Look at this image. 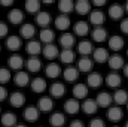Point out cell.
<instances>
[{
	"mask_svg": "<svg viewBox=\"0 0 128 127\" xmlns=\"http://www.w3.org/2000/svg\"><path fill=\"white\" fill-rule=\"evenodd\" d=\"M37 118H39V109H37V106L30 105V106H27L24 109V120L26 121L34 123V121H37Z\"/></svg>",
	"mask_w": 128,
	"mask_h": 127,
	"instance_id": "cell-1",
	"label": "cell"
},
{
	"mask_svg": "<svg viewBox=\"0 0 128 127\" xmlns=\"http://www.w3.org/2000/svg\"><path fill=\"white\" fill-rule=\"evenodd\" d=\"M80 108H82V111H84L85 114H88V115H91V114H96L97 109H98V106H97V102L94 100V99H85V100L82 102Z\"/></svg>",
	"mask_w": 128,
	"mask_h": 127,
	"instance_id": "cell-2",
	"label": "cell"
},
{
	"mask_svg": "<svg viewBox=\"0 0 128 127\" xmlns=\"http://www.w3.org/2000/svg\"><path fill=\"white\" fill-rule=\"evenodd\" d=\"M109 60V52L106 48H97L92 52V61H97V63H106Z\"/></svg>",
	"mask_w": 128,
	"mask_h": 127,
	"instance_id": "cell-3",
	"label": "cell"
},
{
	"mask_svg": "<svg viewBox=\"0 0 128 127\" xmlns=\"http://www.w3.org/2000/svg\"><path fill=\"white\" fill-rule=\"evenodd\" d=\"M72 93H73V99H76V100H79V99H86V96H88V87L85 85V84H76L74 87H73V90H72Z\"/></svg>",
	"mask_w": 128,
	"mask_h": 127,
	"instance_id": "cell-4",
	"label": "cell"
},
{
	"mask_svg": "<svg viewBox=\"0 0 128 127\" xmlns=\"http://www.w3.org/2000/svg\"><path fill=\"white\" fill-rule=\"evenodd\" d=\"M74 11H76L79 15L91 14V3H90L88 0H78L76 5H74Z\"/></svg>",
	"mask_w": 128,
	"mask_h": 127,
	"instance_id": "cell-5",
	"label": "cell"
},
{
	"mask_svg": "<svg viewBox=\"0 0 128 127\" xmlns=\"http://www.w3.org/2000/svg\"><path fill=\"white\" fill-rule=\"evenodd\" d=\"M8 18H9V21L12 23V24H21L22 21H24V12L21 11V9H18V8H15V9H12L9 14H8Z\"/></svg>",
	"mask_w": 128,
	"mask_h": 127,
	"instance_id": "cell-6",
	"label": "cell"
},
{
	"mask_svg": "<svg viewBox=\"0 0 128 127\" xmlns=\"http://www.w3.org/2000/svg\"><path fill=\"white\" fill-rule=\"evenodd\" d=\"M36 24L39 27H43V29H48V26L51 24V15L49 12L43 11V12H39L36 15Z\"/></svg>",
	"mask_w": 128,
	"mask_h": 127,
	"instance_id": "cell-7",
	"label": "cell"
},
{
	"mask_svg": "<svg viewBox=\"0 0 128 127\" xmlns=\"http://www.w3.org/2000/svg\"><path fill=\"white\" fill-rule=\"evenodd\" d=\"M42 52H43V55H45L48 60H54V58L60 57V51H58V48H57L54 43H48V45L42 49Z\"/></svg>",
	"mask_w": 128,
	"mask_h": 127,
	"instance_id": "cell-8",
	"label": "cell"
},
{
	"mask_svg": "<svg viewBox=\"0 0 128 127\" xmlns=\"http://www.w3.org/2000/svg\"><path fill=\"white\" fill-rule=\"evenodd\" d=\"M37 109L42 112H49L54 109V102L51 97H40L37 102Z\"/></svg>",
	"mask_w": 128,
	"mask_h": 127,
	"instance_id": "cell-9",
	"label": "cell"
},
{
	"mask_svg": "<svg viewBox=\"0 0 128 127\" xmlns=\"http://www.w3.org/2000/svg\"><path fill=\"white\" fill-rule=\"evenodd\" d=\"M79 109H80V103H79L76 99H68V100L64 103V111H66L67 114H70V115L78 114Z\"/></svg>",
	"mask_w": 128,
	"mask_h": 127,
	"instance_id": "cell-10",
	"label": "cell"
},
{
	"mask_svg": "<svg viewBox=\"0 0 128 127\" xmlns=\"http://www.w3.org/2000/svg\"><path fill=\"white\" fill-rule=\"evenodd\" d=\"M90 23L96 27H101V24L104 23V14L100 9H94L90 14Z\"/></svg>",
	"mask_w": 128,
	"mask_h": 127,
	"instance_id": "cell-11",
	"label": "cell"
},
{
	"mask_svg": "<svg viewBox=\"0 0 128 127\" xmlns=\"http://www.w3.org/2000/svg\"><path fill=\"white\" fill-rule=\"evenodd\" d=\"M49 93L52 97H55V99H60V97H63L66 94V87H64L63 82H54L51 87H49Z\"/></svg>",
	"mask_w": 128,
	"mask_h": 127,
	"instance_id": "cell-12",
	"label": "cell"
},
{
	"mask_svg": "<svg viewBox=\"0 0 128 127\" xmlns=\"http://www.w3.org/2000/svg\"><path fill=\"white\" fill-rule=\"evenodd\" d=\"M107 118L112 121V123H118L122 120V109L119 106H112L107 109Z\"/></svg>",
	"mask_w": 128,
	"mask_h": 127,
	"instance_id": "cell-13",
	"label": "cell"
},
{
	"mask_svg": "<svg viewBox=\"0 0 128 127\" xmlns=\"http://www.w3.org/2000/svg\"><path fill=\"white\" fill-rule=\"evenodd\" d=\"M86 84H88V87H91V88H97V87H100V85L103 84V76H101L100 73H97V72H92V73L88 75Z\"/></svg>",
	"mask_w": 128,
	"mask_h": 127,
	"instance_id": "cell-14",
	"label": "cell"
},
{
	"mask_svg": "<svg viewBox=\"0 0 128 127\" xmlns=\"http://www.w3.org/2000/svg\"><path fill=\"white\" fill-rule=\"evenodd\" d=\"M92 48H94V46H92V43H91L90 40H82V42L78 43V52L82 54L84 57H88L91 52H94Z\"/></svg>",
	"mask_w": 128,
	"mask_h": 127,
	"instance_id": "cell-15",
	"label": "cell"
},
{
	"mask_svg": "<svg viewBox=\"0 0 128 127\" xmlns=\"http://www.w3.org/2000/svg\"><path fill=\"white\" fill-rule=\"evenodd\" d=\"M45 73L48 78H58L61 75V67L57 63H49L45 67Z\"/></svg>",
	"mask_w": 128,
	"mask_h": 127,
	"instance_id": "cell-16",
	"label": "cell"
},
{
	"mask_svg": "<svg viewBox=\"0 0 128 127\" xmlns=\"http://www.w3.org/2000/svg\"><path fill=\"white\" fill-rule=\"evenodd\" d=\"M42 49H43V48L40 46V42H37V40H28L27 45H26V51H27L32 57H36L37 54H40Z\"/></svg>",
	"mask_w": 128,
	"mask_h": 127,
	"instance_id": "cell-17",
	"label": "cell"
},
{
	"mask_svg": "<svg viewBox=\"0 0 128 127\" xmlns=\"http://www.w3.org/2000/svg\"><path fill=\"white\" fill-rule=\"evenodd\" d=\"M6 46H8V49H10V51H18V49L22 46V40H21V37H18V36H9V37L6 39Z\"/></svg>",
	"mask_w": 128,
	"mask_h": 127,
	"instance_id": "cell-18",
	"label": "cell"
},
{
	"mask_svg": "<svg viewBox=\"0 0 128 127\" xmlns=\"http://www.w3.org/2000/svg\"><path fill=\"white\" fill-rule=\"evenodd\" d=\"M109 48L112 51H121L124 48V39L118 34H113L110 39H109Z\"/></svg>",
	"mask_w": 128,
	"mask_h": 127,
	"instance_id": "cell-19",
	"label": "cell"
},
{
	"mask_svg": "<svg viewBox=\"0 0 128 127\" xmlns=\"http://www.w3.org/2000/svg\"><path fill=\"white\" fill-rule=\"evenodd\" d=\"M78 78H79V70H78V67L68 66V67L64 69V79H66L67 82H74Z\"/></svg>",
	"mask_w": 128,
	"mask_h": 127,
	"instance_id": "cell-20",
	"label": "cell"
},
{
	"mask_svg": "<svg viewBox=\"0 0 128 127\" xmlns=\"http://www.w3.org/2000/svg\"><path fill=\"white\" fill-rule=\"evenodd\" d=\"M20 34L24 37V39H28V40H32L33 37H34V34H36V29H34V26L33 24H22L21 26V30H20Z\"/></svg>",
	"mask_w": 128,
	"mask_h": 127,
	"instance_id": "cell-21",
	"label": "cell"
},
{
	"mask_svg": "<svg viewBox=\"0 0 128 127\" xmlns=\"http://www.w3.org/2000/svg\"><path fill=\"white\" fill-rule=\"evenodd\" d=\"M9 100H10V105L14 108H20V106H22L26 103V96L22 93H20V91H14L9 97Z\"/></svg>",
	"mask_w": 128,
	"mask_h": 127,
	"instance_id": "cell-22",
	"label": "cell"
},
{
	"mask_svg": "<svg viewBox=\"0 0 128 127\" xmlns=\"http://www.w3.org/2000/svg\"><path fill=\"white\" fill-rule=\"evenodd\" d=\"M49 124L52 127H63L66 124V117L61 112H54L49 117Z\"/></svg>",
	"mask_w": 128,
	"mask_h": 127,
	"instance_id": "cell-23",
	"label": "cell"
},
{
	"mask_svg": "<svg viewBox=\"0 0 128 127\" xmlns=\"http://www.w3.org/2000/svg\"><path fill=\"white\" fill-rule=\"evenodd\" d=\"M96 102H97V106L107 108V106H110V103H112V96L109 94L107 91H101L100 94L97 96Z\"/></svg>",
	"mask_w": 128,
	"mask_h": 127,
	"instance_id": "cell-24",
	"label": "cell"
},
{
	"mask_svg": "<svg viewBox=\"0 0 128 127\" xmlns=\"http://www.w3.org/2000/svg\"><path fill=\"white\" fill-rule=\"evenodd\" d=\"M107 63H109V67H110V69H113V70H118V69L124 67V58H122L119 54H113L112 57H109Z\"/></svg>",
	"mask_w": 128,
	"mask_h": 127,
	"instance_id": "cell-25",
	"label": "cell"
},
{
	"mask_svg": "<svg viewBox=\"0 0 128 127\" xmlns=\"http://www.w3.org/2000/svg\"><path fill=\"white\" fill-rule=\"evenodd\" d=\"M92 66H94V61H92L90 57H82V58L78 61V70L88 73V72L92 69Z\"/></svg>",
	"mask_w": 128,
	"mask_h": 127,
	"instance_id": "cell-26",
	"label": "cell"
},
{
	"mask_svg": "<svg viewBox=\"0 0 128 127\" xmlns=\"http://www.w3.org/2000/svg\"><path fill=\"white\" fill-rule=\"evenodd\" d=\"M74 9V3L72 0H61L58 3V11L61 12V15H68L70 12H73Z\"/></svg>",
	"mask_w": 128,
	"mask_h": 127,
	"instance_id": "cell-27",
	"label": "cell"
},
{
	"mask_svg": "<svg viewBox=\"0 0 128 127\" xmlns=\"http://www.w3.org/2000/svg\"><path fill=\"white\" fill-rule=\"evenodd\" d=\"M60 45L64 49H70L74 45V36L72 33H63V36L60 37Z\"/></svg>",
	"mask_w": 128,
	"mask_h": 127,
	"instance_id": "cell-28",
	"label": "cell"
},
{
	"mask_svg": "<svg viewBox=\"0 0 128 127\" xmlns=\"http://www.w3.org/2000/svg\"><path fill=\"white\" fill-rule=\"evenodd\" d=\"M8 61H9V67L14 69V70H20V69L24 66V58H22L21 55H18V54L10 55Z\"/></svg>",
	"mask_w": 128,
	"mask_h": 127,
	"instance_id": "cell-29",
	"label": "cell"
},
{
	"mask_svg": "<svg viewBox=\"0 0 128 127\" xmlns=\"http://www.w3.org/2000/svg\"><path fill=\"white\" fill-rule=\"evenodd\" d=\"M30 85H32V90L34 93H43L46 90V81L43 78H34Z\"/></svg>",
	"mask_w": 128,
	"mask_h": 127,
	"instance_id": "cell-30",
	"label": "cell"
},
{
	"mask_svg": "<svg viewBox=\"0 0 128 127\" xmlns=\"http://www.w3.org/2000/svg\"><path fill=\"white\" fill-rule=\"evenodd\" d=\"M124 15V8L121 5H112L109 8V17L112 20H121Z\"/></svg>",
	"mask_w": 128,
	"mask_h": 127,
	"instance_id": "cell-31",
	"label": "cell"
},
{
	"mask_svg": "<svg viewBox=\"0 0 128 127\" xmlns=\"http://www.w3.org/2000/svg\"><path fill=\"white\" fill-rule=\"evenodd\" d=\"M106 84H107L110 88H118V87L121 85V76H119L118 73L112 72V73H109V75L106 76Z\"/></svg>",
	"mask_w": 128,
	"mask_h": 127,
	"instance_id": "cell-32",
	"label": "cell"
},
{
	"mask_svg": "<svg viewBox=\"0 0 128 127\" xmlns=\"http://www.w3.org/2000/svg\"><path fill=\"white\" fill-rule=\"evenodd\" d=\"M2 124L4 127H15L16 126V117L12 112H4L2 115Z\"/></svg>",
	"mask_w": 128,
	"mask_h": 127,
	"instance_id": "cell-33",
	"label": "cell"
},
{
	"mask_svg": "<svg viewBox=\"0 0 128 127\" xmlns=\"http://www.w3.org/2000/svg\"><path fill=\"white\" fill-rule=\"evenodd\" d=\"M55 27L58 29V30H67L68 27H70V18L67 17V15H60V17H57L55 18Z\"/></svg>",
	"mask_w": 128,
	"mask_h": 127,
	"instance_id": "cell-34",
	"label": "cell"
},
{
	"mask_svg": "<svg viewBox=\"0 0 128 127\" xmlns=\"http://www.w3.org/2000/svg\"><path fill=\"white\" fill-rule=\"evenodd\" d=\"M28 73L27 72H16V75L14 76V82L18 85V87H26L28 84Z\"/></svg>",
	"mask_w": 128,
	"mask_h": 127,
	"instance_id": "cell-35",
	"label": "cell"
},
{
	"mask_svg": "<svg viewBox=\"0 0 128 127\" xmlns=\"http://www.w3.org/2000/svg\"><path fill=\"white\" fill-rule=\"evenodd\" d=\"M91 36H92V40H96V42H104L107 39V32L103 27H96L91 33Z\"/></svg>",
	"mask_w": 128,
	"mask_h": 127,
	"instance_id": "cell-36",
	"label": "cell"
},
{
	"mask_svg": "<svg viewBox=\"0 0 128 127\" xmlns=\"http://www.w3.org/2000/svg\"><path fill=\"white\" fill-rule=\"evenodd\" d=\"M73 30H74V33L78 36H85V34H88V32H90V24L85 23V21H78L74 24Z\"/></svg>",
	"mask_w": 128,
	"mask_h": 127,
	"instance_id": "cell-37",
	"label": "cell"
},
{
	"mask_svg": "<svg viewBox=\"0 0 128 127\" xmlns=\"http://www.w3.org/2000/svg\"><path fill=\"white\" fill-rule=\"evenodd\" d=\"M39 37H40L42 42H45V43L48 45V43H52V40L55 39V33L52 32L51 29H42V30H40V34H39Z\"/></svg>",
	"mask_w": 128,
	"mask_h": 127,
	"instance_id": "cell-38",
	"label": "cell"
},
{
	"mask_svg": "<svg viewBox=\"0 0 128 127\" xmlns=\"http://www.w3.org/2000/svg\"><path fill=\"white\" fill-rule=\"evenodd\" d=\"M26 66H27L28 72H39L40 67H42V61H40V58H37V57H30V58L27 60Z\"/></svg>",
	"mask_w": 128,
	"mask_h": 127,
	"instance_id": "cell-39",
	"label": "cell"
},
{
	"mask_svg": "<svg viewBox=\"0 0 128 127\" xmlns=\"http://www.w3.org/2000/svg\"><path fill=\"white\" fill-rule=\"evenodd\" d=\"M113 100L116 102V105H125L128 103V93L125 90H116L113 94Z\"/></svg>",
	"mask_w": 128,
	"mask_h": 127,
	"instance_id": "cell-40",
	"label": "cell"
},
{
	"mask_svg": "<svg viewBox=\"0 0 128 127\" xmlns=\"http://www.w3.org/2000/svg\"><path fill=\"white\" fill-rule=\"evenodd\" d=\"M60 60L66 64L73 63V60H74V52H73L72 49H63V51L60 52Z\"/></svg>",
	"mask_w": 128,
	"mask_h": 127,
	"instance_id": "cell-41",
	"label": "cell"
},
{
	"mask_svg": "<svg viewBox=\"0 0 128 127\" xmlns=\"http://www.w3.org/2000/svg\"><path fill=\"white\" fill-rule=\"evenodd\" d=\"M39 8H40V3L37 0H27L26 2V11L28 14H39Z\"/></svg>",
	"mask_w": 128,
	"mask_h": 127,
	"instance_id": "cell-42",
	"label": "cell"
},
{
	"mask_svg": "<svg viewBox=\"0 0 128 127\" xmlns=\"http://www.w3.org/2000/svg\"><path fill=\"white\" fill-rule=\"evenodd\" d=\"M10 78H12V75H10L9 69L0 67V84H6V82H9Z\"/></svg>",
	"mask_w": 128,
	"mask_h": 127,
	"instance_id": "cell-43",
	"label": "cell"
},
{
	"mask_svg": "<svg viewBox=\"0 0 128 127\" xmlns=\"http://www.w3.org/2000/svg\"><path fill=\"white\" fill-rule=\"evenodd\" d=\"M90 127H106V124L101 118H94V120H91Z\"/></svg>",
	"mask_w": 128,
	"mask_h": 127,
	"instance_id": "cell-44",
	"label": "cell"
},
{
	"mask_svg": "<svg viewBox=\"0 0 128 127\" xmlns=\"http://www.w3.org/2000/svg\"><path fill=\"white\" fill-rule=\"evenodd\" d=\"M8 30H9V29H8V26H6L3 21H0V39H2V37H4V36L8 34Z\"/></svg>",
	"mask_w": 128,
	"mask_h": 127,
	"instance_id": "cell-45",
	"label": "cell"
},
{
	"mask_svg": "<svg viewBox=\"0 0 128 127\" xmlns=\"http://www.w3.org/2000/svg\"><path fill=\"white\" fill-rule=\"evenodd\" d=\"M121 30L128 34V18H124V20L121 21Z\"/></svg>",
	"mask_w": 128,
	"mask_h": 127,
	"instance_id": "cell-46",
	"label": "cell"
},
{
	"mask_svg": "<svg viewBox=\"0 0 128 127\" xmlns=\"http://www.w3.org/2000/svg\"><path fill=\"white\" fill-rule=\"evenodd\" d=\"M6 97H8V90L3 85H0V102H3Z\"/></svg>",
	"mask_w": 128,
	"mask_h": 127,
	"instance_id": "cell-47",
	"label": "cell"
},
{
	"mask_svg": "<svg viewBox=\"0 0 128 127\" xmlns=\"http://www.w3.org/2000/svg\"><path fill=\"white\" fill-rule=\"evenodd\" d=\"M70 127H84V123L79 121V120H74V121L70 123Z\"/></svg>",
	"mask_w": 128,
	"mask_h": 127,
	"instance_id": "cell-48",
	"label": "cell"
},
{
	"mask_svg": "<svg viewBox=\"0 0 128 127\" xmlns=\"http://www.w3.org/2000/svg\"><path fill=\"white\" fill-rule=\"evenodd\" d=\"M0 5H2V6H12V5H14V2H12V0H2V2H0Z\"/></svg>",
	"mask_w": 128,
	"mask_h": 127,
	"instance_id": "cell-49",
	"label": "cell"
},
{
	"mask_svg": "<svg viewBox=\"0 0 128 127\" xmlns=\"http://www.w3.org/2000/svg\"><path fill=\"white\" fill-rule=\"evenodd\" d=\"M92 5L94 6H103V5H106V0H94Z\"/></svg>",
	"mask_w": 128,
	"mask_h": 127,
	"instance_id": "cell-50",
	"label": "cell"
},
{
	"mask_svg": "<svg viewBox=\"0 0 128 127\" xmlns=\"http://www.w3.org/2000/svg\"><path fill=\"white\" fill-rule=\"evenodd\" d=\"M124 75L128 78V64H125V66H124Z\"/></svg>",
	"mask_w": 128,
	"mask_h": 127,
	"instance_id": "cell-51",
	"label": "cell"
},
{
	"mask_svg": "<svg viewBox=\"0 0 128 127\" xmlns=\"http://www.w3.org/2000/svg\"><path fill=\"white\" fill-rule=\"evenodd\" d=\"M125 11H127V12H128V2H127V3H125Z\"/></svg>",
	"mask_w": 128,
	"mask_h": 127,
	"instance_id": "cell-52",
	"label": "cell"
},
{
	"mask_svg": "<svg viewBox=\"0 0 128 127\" xmlns=\"http://www.w3.org/2000/svg\"><path fill=\"white\" fill-rule=\"evenodd\" d=\"M15 127H26V126H24V124H16Z\"/></svg>",
	"mask_w": 128,
	"mask_h": 127,
	"instance_id": "cell-53",
	"label": "cell"
},
{
	"mask_svg": "<svg viewBox=\"0 0 128 127\" xmlns=\"http://www.w3.org/2000/svg\"><path fill=\"white\" fill-rule=\"evenodd\" d=\"M125 127H128V121H127V124H125Z\"/></svg>",
	"mask_w": 128,
	"mask_h": 127,
	"instance_id": "cell-54",
	"label": "cell"
},
{
	"mask_svg": "<svg viewBox=\"0 0 128 127\" xmlns=\"http://www.w3.org/2000/svg\"><path fill=\"white\" fill-rule=\"evenodd\" d=\"M127 108H128V103H127Z\"/></svg>",
	"mask_w": 128,
	"mask_h": 127,
	"instance_id": "cell-55",
	"label": "cell"
},
{
	"mask_svg": "<svg viewBox=\"0 0 128 127\" xmlns=\"http://www.w3.org/2000/svg\"><path fill=\"white\" fill-rule=\"evenodd\" d=\"M115 127H118V126H115Z\"/></svg>",
	"mask_w": 128,
	"mask_h": 127,
	"instance_id": "cell-56",
	"label": "cell"
},
{
	"mask_svg": "<svg viewBox=\"0 0 128 127\" xmlns=\"http://www.w3.org/2000/svg\"><path fill=\"white\" fill-rule=\"evenodd\" d=\"M127 54H128V51H127Z\"/></svg>",
	"mask_w": 128,
	"mask_h": 127,
	"instance_id": "cell-57",
	"label": "cell"
}]
</instances>
